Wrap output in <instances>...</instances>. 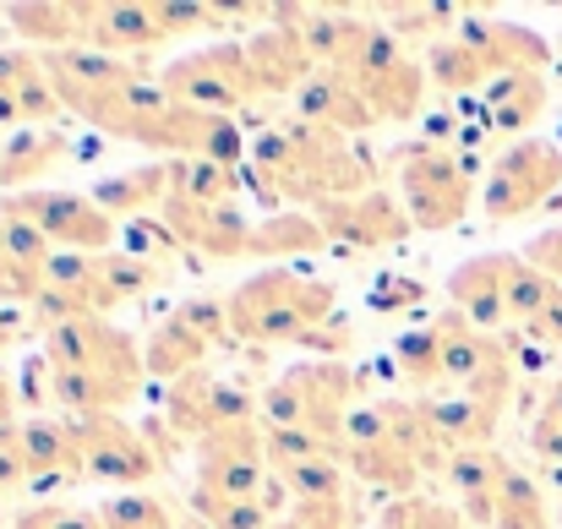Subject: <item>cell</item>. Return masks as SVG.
<instances>
[{"label": "cell", "instance_id": "1f68e13d", "mask_svg": "<svg viewBox=\"0 0 562 529\" xmlns=\"http://www.w3.org/2000/svg\"><path fill=\"white\" fill-rule=\"evenodd\" d=\"M503 470H508V459H503L497 448H459V453H448V464H442V486H448L453 508H464V503L492 497L497 481H503Z\"/></svg>", "mask_w": 562, "mask_h": 529}, {"label": "cell", "instance_id": "277c9868", "mask_svg": "<svg viewBox=\"0 0 562 529\" xmlns=\"http://www.w3.org/2000/svg\"><path fill=\"white\" fill-rule=\"evenodd\" d=\"M475 176H481V154H459L448 143L415 137L393 154V180H398V202L409 213L415 229H453L470 202H475Z\"/></svg>", "mask_w": 562, "mask_h": 529}, {"label": "cell", "instance_id": "7dc6e473", "mask_svg": "<svg viewBox=\"0 0 562 529\" xmlns=\"http://www.w3.org/2000/svg\"><path fill=\"white\" fill-rule=\"evenodd\" d=\"M420 301H426V284H420V279H404V273L376 279V290L367 295V306H372L376 317H398V312H409V306H420Z\"/></svg>", "mask_w": 562, "mask_h": 529}, {"label": "cell", "instance_id": "ee69618b", "mask_svg": "<svg viewBox=\"0 0 562 529\" xmlns=\"http://www.w3.org/2000/svg\"><path fill=\"white\" fill-rule=\"evenodd\" d=\"M27 492V442H22V420H0V497H22Z\"/></svg>", "mask_w": 562, "mask_h": 529}, {"label": "cell", "instance_id": "d6986e66", "mask_svg": "<svg viewBox=\"0 0 562 529\" xmlns=\"http://www.w3.org/2000/svg\"><path fill=\"white\" fill-rule=\"evenodd\" d=\"M541 110H547V71H508V77H492L481 88L475 121L486 126V137L525 143V132L541 121Z\"/></svg>", "mask_w": 562, "mask_h": 529}, {"label": "cell", "instance_id": "8d00e7d4", "mask_svg": "<svg viewBox=\"0 0 562 529\" xmlns=\"http://www.w3.org/2000/svg\"><path fill=\"white\" fill-rule=\"evenodd\" d=\"M290 492V503H345V464L339 459H312V464H295V470H273Z\"/></svg>", "mask_w": 562, "mask_h": 529}, {"label": "cell", "instance_id": "d590c367", "mask_svg": "<svg viewBox=\"0 0 562 529\" xmlns=\"http://www.w3.org/2000/svg\"><path fill=\"white\" fill-rule=\"evenodd\" d=\"M235 185H240V170L229 165H213V159H170V191L176 196H191V202H235Z\"/></svg>", "mask_w": 562, "mask_h": 529}, {"label": "cell", "instance_id": "f5cc1de1", "mask_svg": "<svg viewBox=\"0 0 562 529\" xmlns=\"http://www.w3.org/2000/svg\"><path fill=\"white\" fill-rule=\"evenodd\" d=\"M519 334H525L536 350H562V295L536 317V323H530V328H519Z\"/></svg>", "mask_w": 562, "mask_h": 529}, {"label": "cell", "instance_id": "4dcf8cb0", "mask_svg": "<svg viewBox=\"0 0 562 529\" xmlns=\"http://www.w3.org/2000/svg\"><path fill=\"white\" fill-rule=\"evenodd\" d=\"M328 235L312 213L301 207H284V213H268L257 229H251V257H306V251H323Z\"/></svg>", "mask_w": 562, "mask_h": 529}, {"label": "cell", "instance_id": "d6a6232c", "mask_svg": "<svg viewBox=\"0 0 562 529\" xmlns=\"http://www.w3.org/2000/svg\"><path fill=\"white\" fill-rule=\"evenodd\" d=\"M497 529H552V508H547L541 481L519 464H508L503 481H497Z\"/></svg>", "mask_w": 562, "mask_h": 529}, {"label": "cell", "instance_id": "4fadbf2b", "mask_svg": "<svg viewBox=\"0 0 562 529\" xmlns=\"http://www.w3.org/2000/svg\"><path fill=\"white\" fill-rule=\"evenodd\" d=\"M312 218L323 224L328 246H345V251H387V246H398L415 229L409 213H404V202H393L387 191H361V196L317 202Z\"/></svg>", "mask_w": 562, "mask_h": 529}, {"label": "cell", "instance_id": "bcb514c9", "mask_svg": "<svg viewBox=\"0 0 562 529\" xmlns=\"http://www.w3.org/2000/svg\"><path fill=\"white\" fill-rule=\"evenodd\" d=\"M196 525L202 529H273V508L262 497H251V503H218V508H202Z\"/></svg>", "mask_w": 562, "mask_h": 529}, {"label": "cell", "instance_id": "5bb4252c", "mask_svg": "<svg viewBox=\"0 0 562 529\" xmlns=\"http://www.w3.org/2000/svg\"><path fill=\"white\" fill-rule=\"evenodd\" d=\"M159 218L170 224V235L196 251V257H207V262H240V257H251V218L240 213V202H218V207H207V202H191V196H165V207H159Z\"/></svg>", "mask_w": 562, "mask_h": 529}, {"label": "cell", "instance_id": "603a6c76", "mask_svg": "<svg viewBox=\"0 0 562 529\" xmlns=\"http://www.w3.org/2000/svg\"><path fill=\"white\" fill-rule=\"evenodd\" d=\"M437 328V345H442V387H464L475 382L492 360L508 354V334H481L470 317H459L453 306L431 323Z\"/></svg>", "mask_w": 562, "mask_h": 529}, {"label": "cell", "instance_id": "44dd1931", "mask_svg": "<svg viewBox=\"0 0 562 529\" xmlns=\"http://www.w3.org/2000/svg\"><path fill=\"white\" fill-rule=\"evenodd\" d=\"M442 290H448V306H453L459 317H470L481 334L514 328V323H508V295H503V251L459 262Z\"/></svg>", "mask_w": 562, "mask_h": 529}, {"label": "cell", "instance_id": "30bf717a", "mask_svg": "<svg viewBox=\"0 0 562 529\" xmlns=\"http://www.w3.org/2000/svg\"><path fill=\"white\" fill-rule=\"evenodd\" d=\"M345 77L367 93L376 121H409V115H420V99H426V88H431V82H426V66H415V60L404 55L398 33L382 27V22L372 27V38L361 44V55L350 60Z\"/></svg>", "mask_w": 562, "mask_h": 529}, {"label": "cell", "instance_id": "91938a15", "mask_svg": "<svg viewBox=\"0 0 562 529\" xmlns=\"http://www.w3.org/2000/svg\"><path fill=\"white\" fill-rule=\"evenodd\" d=\"M0 148H5V143H0Z\"/></svg>", "mask_w": 562, "mask_h": 529}, {"label": "cell", "instance_id": "836d02e7", "mask_svg": "<svg viewBox=\"0 0 562 529\" xmlns=\"http://www.w3.org/2000/svg\"><path fill=\"white\" fill-rule=\"evenodd\" d=\"M99 279L115 290V301H143V295H154V290H170V284H176V268L143 262V257H132V251H110V257H99Z\"/></svg>", "mask_w": 562, "mask_h": 529}, {"label": "cell", "instance_id": "d4e9b609", "mask_svg": "<svg viewBox=\"0 0 562 529\" xmlns=\"http://www.w3.org/2000/svg\"><path fill=\"white\" fill-rule=\"evenodd\" d=\"M0 22H11L16 38L38 44V55H55V49H71V44H88V16H82V0L71 5H49V0H22V5H5Z\"/></svg>", "mask_w": 562, "mask_h": 529}, {"label": "cell", "instance_id": "e0dca14e", "mask_svg": "<svg viewBox=\"0 0 562 529\" xmlns=\"http://www.w3.org/2000/svg\"><path fill=\"white\" fill-rule=\"evenodd\" d=\"M459 38L492 66V77H508V71H547L552 66V44L525 27V22H497V16H464L459 22Z\"/></svg>", "mask_w": 562, "mask_h": 529}, {"label": "cell", "instance_id": "f6af8a7d", "mask_svg": "<svg viewBox=\"0 0 562 529\" xmlns=\"http://www.w3.org/2000/svg\"><path fill=\"white\" fill-rule=\"evenodd\" d=\"M11 529H99V514L71 508V503H33L11 519Z\"/></svg>", "mask_w": 562, "mask_h": 529}, {"label": "cell", "instance_id": "6da1fadb", "mask_svg": "<svg viewBox=\"0 0 562 529\" xmlns=\"http://www.w3.org/2000/svg\"><path fill=\"white\" fill-rule=\"evenodd\" d=\"M246 176H251V185H257L268 202H306V207L334 202V196L376 191L372 159H367L350 137L323 132V126L295 121V115L251 143Z\"/></svg>", "mask_w": 562, "mask_h": 529}, {"label": "cell", "instance_id": "ab89813d", "mask_svg": "<svg viewBox=\"0 0 562 529\" xmlns=\"http://www.w3.org/2000/svg\"><path fill=\"white\" fill-rule=\"evenodd\" d=\"M121 251H132V257H143V262H165V268H181V240L170 235V224L165 218H132L126 224V246Z\"/></svg>", "mask_w": 562, "mask_h": 529}, {"label": "cell", "instance_id": "cb8c5ba5", "mask_svg": "<svg viewBox=\"0 0 562 529\" xmlns=\"http://www.w3.org/2000/svg\"><path fill=\"white\" fill-rule=\"evenodd\" d=\"M66 154H71V137L60 126H22L0 148V185L11 196H22V191H33V180L49 176Z\"/></svg>", "mask_w": 562, "mask_h": 529}, {"label": "cell", "instance_id": "11a10c76", "mask_svg": "<svg viewBox=\"0 0 562 529\" xmlns=\"http://www.w3.org/2000/svg\"><path fill=\"white\" fill-rule=\"evenodd\" d=\"M16 415V387H11V376L0 371V420H11Z\"/></svg>", "mask_w": 562, "mask_h": 529}, {"label": "cell", "instance_id": "ac0fdd59", "mask_svg": "<svg viewBox=\"0 0 562 529\" xmlns=\"http://www.w3.org/2000/svg\"><path fill=\"white\" fill-rule=\"evenodd\" d=\"M82 16H88V44L104 49V55H121V60H132V55L170 38L159 27L154 0H99V5L82 0Z\"/></svg>", "mask_w": 562, "mask_h": 529}, {"label": "cell", "instance_id": "74e56055", "mask_svg": "<svg viewBox=\"0 0 562 529\" xmlns=\"http://www.w3.org/2000/svg\"><path fill=\"white\" fill-rule=\"evenodd\" d=\"M376 529H470L464 525V514L459 508H448V503H437V497H398V503H387L382 508V519Z\"/></svg>", "mask_w": 562, "mask_h": 529}, {"label": "cell", "instance_id": "2e32d148", "mask_svg": "<svg viewBox=\"0 0 562 529\" xmlns=\"http://www.w3.org/2000/svg\"><path fill=\"white\" fill-rule=\"evenodd\" d=\"M290 104H295V121H312V126L339 132V137H361V132L376 126V110L367 104V93H361L345 71H317V77H306Z\"/></svg>", "mask_w": 562, "mask_h": 529}, {"label": "cell", "instance_id": "7402d4cb", "mask_svg": "<svg viewBox=\"0 0 562 529\" xmlns=\"http://www.w3.org/2000/svg\"><path fill=\"white\" fill-rule=\"evenodd\" d=\"M415 409H420V420L431 426V437L448 448V453H459V448H492V437H497V415H486L470 393H459V387H431V393H415Z\"/></svg>", "mask_w": 562, "mask_h": 529}, {"label": "cell", "instance_id": "7bdbcfd3", "mask_svg": "<svg viewBox=\"0 0 562 529\" xmlns=\"http://www.w3.org/2000/svg\"><path fill=\"white\" fill-rule=\"evenodd\" d=\"M459 22H464V16H459L453 5H398V11L387 16V27L398 33V44H404V38H437L442 27L459 33Z\"/></svg>", "mask_w": 562, "mask_h": 529}, {"label": "cell", "instance_id": "e575fe53", "mask_svg": "<svg viewBox=\"0 0 562 529\" xmlns=\"http://www.w3.org/2000/svg\"><path fill=\"white\" fill-rule=\"evenodd\" d=\"M393 365L409 387H442V345H437V328H404L393 334Z\"/></svg>", "mask_w": 562, "mask_h": 529}, {"label": "cell", "instance_id": "7a4b0ae2", "mask_svg": "<svg viewBox=\"0 0 562 529\" xmlns=\"http://www.w3.org/2000/svg\"><path fill=\"white\" fill-rule=\"evenodd\" d=\"M229 334L246 345H306L323 323L339 317V290L295 268H262L229 290Z\"/></svg>", "mask_w": 562, "mask_h": 529}, {"label": "cell", "instance_id": "681fc988", "mask_svg": "<svg viewBox=\"0 0 562 529\" xmlns=\"http://www.w3.org/2000/svg\"><path fill=\"white\" fill-rule=\"evenodd\" d=\"M38 71H44V55L38 49H0V93H16Z\"/></svg>", "mask_w": 562, "mask_h": 529}, {"label": "cell", "instance_id": "f907efd6", "mask_svg": "<svg viewBox=\"0 0 562 529\" xmlns=\"http://www.w3.org/2000/svg\"><path fill=\"white\" fill-rule=\"evenodd\" d=\"M525 257H530V262H536V268H541V273H547V279L562 290V224L541 229V235L525 246Z\"/></svg>", "mask_w": 562, "mask_h": 529}, {"label": "cell", "instance_id": "3957f363", "mask_svg": "<svg viewBox=\"0 0 562 529\" xmlns=\"http://www.w3.org/2000/svg\"><path fill=\"white\" fill-rule=\"evenodd\" d=\"M356 398H361V376L345 360H306V365L279 371L257 393V420L268 431H317L339 453Z\"/></svg>", "mask_w": 562, "mask_h": 529}, {"label": "cell", "instance_id": "9c48e42d", "mask_svg": "<svg viewBox=\"0 0 562 529\" xmlns=\"http://www.w3.org/2000/svg\"><path fill=\"white\" fill-rule=\"evenodd\" d=\"M27 224H38V235L55 246V251H77V257H110L121 251V224L82 191H22V196H5Z\"/></svg>", "mask_w": 562, "mask_h": 529}, {"label": "cell", "instance_id": "816d5d0a", "mask_svg": "<svg viewBox=\"0 0 562 529\" xmlns=\"http://www.w3.org/2000/svg\"><path fill=\"white\" fill-rule=\"evenodd\" d=\"M530 453H536L541 464H562V420L558 415H541V409H536V420H530Z\"/></svg>", "mask_w": 562, "mask_h": 529}, {"label": "cell", "instance_id": "484cf974", "mask_svg": "<svg viewBox=\"0 0 562 529\" xmlns=\"http://www.w3.org/2000/svg\"><path fill=\"white\" fill-rule=\"evenodd\" d=\"M115 224L121 218H143V213H159L165 196H170V159H154V165H132L121 176H104L88 191Z\"/></svg>", "mask_w": 562, "mask_h": 529}, {"label": "cell", "instance_id": "52a82bcc", "mask_svg": "<svg viewBox=\"0 0 562 529\" xmlns=\"http://www.w3.org/2000/svg\"><path fill=\"white\" fill-rule=\"evenodd\" d=\"M44 360L55 371H88V376H104V382H121L132 393H143L148 382V360L143 345L115 328L110 317H71V323H55L44 334Z\"/></svg>", "mask_w": 562, "mask_h": 529}, {"label": "cell", "instance_id": "83f0119b", "mask_svg": "<svg viewBox=\"0 0 562 529\" xmlns=\"http://www.w3.org/2000/svg\"><path fill=\"white\" fill-rule=\"evenodd\" d=\"M207 354H213V345H207V339H196L176 312H170L148 339H143L148 376H165V382H181V376H191V371H202V360H207Z\"/></svg>", "mask_w": 562, "mask_h": 529}, {"label": "cell", "instance_id": "6f0895ef", "mask_svg": "<svg viewBox=\"0 0 562 529\" xmlns=\"http://www.w3.org/2000/svg\"><path fill=\"white\" fill-rule=\"evenodd\" d=\"M547 207H552V213H562V191H558V196H552V202H547Z\"/></svg>", "mask_w": 562, "mask_h": 529}, {"label": "cell", "instance_id": "7c38bea8", "mask_svg": "<svg viewBox=\"0 0 562 529\" xmlns=\"http://www.w3.org/2000/svg\"><path fill=\"white\" fill-rule=\"evenodd\" d=\"M71 431H77L88 481H104V486H121V492H143L165 470L154 442L121 415H82V420H71Z\"/></svg>", "mask_w": 562, "mask_h": 529}, {"label": "cell", "instance_id": "ffe728a7", "mask_svg": "<svg viewBox=\"0 0 562 529\" xmlns=\"http://www.w3.org/2000/svg\"><path fill=\"white\" fill-rule=\"evenodd\" d=\"M0 257H5V301H27L33 306L44 295V284H49L55 246L11 202H0Z\"/></svg>", "mask_w": 562, "mask_h": 529}, {"label": "cell", "instance_id": "4316f807", "mask_svg": "<svg viewBox=\"0 0 562 529\" xmlns=\"http://www.w3.org/2000/svg\"><path fill=\"white\" fill-rule=\"evenodd\" d=\"M339 464H345L361 486L387 492L393 503H398V497H415V486H420V464H415L398 442H376V448H339Z\"/></svg>", "mask_w": 562, "mask_h": 529}, {"label": "cell", "instance_id": "9f6ffc18", "mask_svg": "<svg viewBox=\"0 0 562 529\" xmlns=\"http://www.w3.org/2000/svg\"><path fill=\"white\" fill-rule=\"evenodd\" d=\"M541 481H547V486L562 497V464H541Z\"/></svg>", "mask_w": 562, "mask_h": 529}, {"label": "cell", "instance_id": "8992f818", "mask_svg": "<svg viewBox=\"0 0 562 529\" xmlns=\"http://www.w3.org/2000/svg\"><path fill=\"white\" fill-rule=\"evenodd\" d=\"M159 88L187 104V110H207V115H240L246 104H257V82L246 66V44H202L176 55L159 71Z\"/></svg>", "mask_w": 562, "mask_h": 529}, {"label": "cell", "instance_id": "8fae6325", "mask_svg": "<svg viewBox=\"0 0 562 529\" xmlns=\"http://www.w3.org/2000/svg\"><path fill=\"white\" fill-rule=\"evenodd\" d=\"M165 420L181 442H207L229 426H251L257 420V393L246 382H224V376H207V371H191L181 382H170L165 393Z\"/></svg>", "mask_w": 562, "mask_h": 529}, {"label": "cell", "instance_id": "680465c9", "mask_svg": "<svg viewBox=\"0 0 562 529\" xmlns=\"http://www.w3.org/2000/svg\"><path fill=\"white\" fill-rule=\"evenodd\" d=\"M0 11H5V5H0Z\"/></svg>", "mask_w": 562, "mask_h": 529}, {"label": "cell", "instance_id": "5b68a950", "mask_svg": "<svg viewBox=\"0 0 562 529\" xmlns=\"http://www.w3.org/2000/svg\"><path fill=\"white\" fill-rule=\"evenodd\" d=\"M558 191H562V148L541 143V137H525V143H508L492 159V170L481 180V213L492 224H519V218L541 213Z\"/></svg>", "mask_w": 562, "mask_h": 529}, {"label": "cell", "instance_id": "db71d44e", "mask_svg": "<svg viewBox=\"0 0 562 529\" xmlns=\"http://www.w3.org/2000/svg\"><path fill=\"white\" fill-rule=\"evenodd\" d=\"M22 339V317L16 312H0V350H11Z\"/></svg>", "mask_w": 562, "mask_h": 529}, {"label": "cell", "instance_id": "f35d334b", "mask_svg": "<svg viewBox=\"0 0 562 529\" xmlns=\"http://www.w3.org/2000/svg\"><path fill=\"white\" fill-rule=\"evenodd\" d=\"M99 529H176L170 508L148 492H121L110 503H99Z\"/></svg>", "mask_w": 562, "mask_h": 529}, {"label": "cell", "instance_id": "f1b7e54d", "mask_svg": "<svg viewBox=\"0 0 562 529\" xmlns=\"http://www.w3.org/2000/svg\"><path fill=\"white\" fill-rule=\"evenodd\" d=\"M426 82L442 93V99H464V93H481L492 82V66L453 33V38H437L431 55H426Z\"/></svg>", "mask_w": 562, "mask_h": 529}, {"label": "cell", "instance_id": "f546056e", "mask_svg": "<svg viewBox=\"0 0 562 529\" xmlns=\"http://www.w3.org/2000/svg\"><path fill=\"white\" fill-rule=\"evenodd\" d=\"M503 295H508V323H514V328H530L562 290L525 251H503Z\"/></svg>", "mask_w": 562, "mask_h": 529}, {"label": "cell", "instance_id": "b9f144b4", "mask_svg": "<svg viewBox=\"0 0 562 529\" xmlns=\"http://www.w3.org/2000/svg\"><path fill=\"white\" fill-rule=\"evenodd\" d=\"M176 317L187 323L196 339H207L213 350H224L235 334H229V306L218 301V295H187L181 306H176Z\"/></svg>", "mask_w": 562, "mask_h": 529}, {"label": "cell", "instance_id": "60d3db41", "mask_svg": "<svg viewBox=\"0 0 562 529\" xmlns=\"http://www.w3.org/2000/svg\"><path fill=\"white\" fill-rule=\"evenodd\" d=\"M262 448H268L273 470H295V464H312V459H339L317 431H268L262 426Z\"/></svg>", "mask_w": 562, "mask_h": 529}, {"label": "cell", "instance_id": "c3c4849f", "mask_svg": "<svg viewBox=\"0 0 562 529\" xmlns=\"http://www.w3.org/2000/svg\"><path fill=\"white\" fill-rule=\"evenodd\" d=\"M273 529H356L345 503H295L290 514H279Z\"/></svg>", "mask_w": 562, "mask_h": 529}, {"label": "cell", "instance_id": "9a60e30c", "mask_svg": "<svg viewBox=\"0 0 562 529\" xmlns=\"http://www.w3.org/2000/svg\"><path fill=\"white\" fill-rule=\"evenodd\" d=\"M22 442H27V497H60V492L88 481V464H82L71 420L27 415L22 420Z\"/></svg>", "mask_w": 562, "mask_h": 529}, {"label": "cell", "instance_id": "ba28073f", "mask_svg": "<svg viewBox=\"0 0 562 529\" xmlns=\"http://www.w3.org/2000/svg\"><path fill=\"white\" fill-rule=\"evenodd\" d=\"M268 486V448H262V420L229 426L207 442H196V475H191V508H218V503H251Z\"/></svg>", "mask_w": 562, "mask_h": 529}]
</instances>
